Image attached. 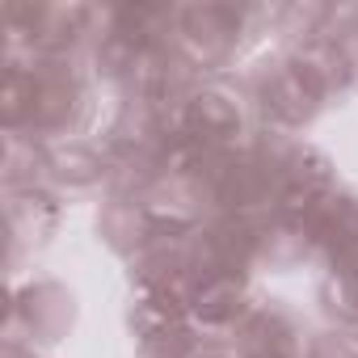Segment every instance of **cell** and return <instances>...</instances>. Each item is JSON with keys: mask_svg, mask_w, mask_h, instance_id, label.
<instances>
[{"mask_svg": "<svg viewBox=\"0 0 358 358\" xmlns=\"http://www.w3.org/2000/svg\"><path fill=\"white\" fill-rule=\"evenodd\" d=\"M97 236L122 253V257H139L143 245L152 241V215L139 199H127V194H110L101 215H97Z\"/></svg>", "mask_w": 358, "mask_h": 358, "instance_id": "9", "label": "cell"}, {"mask_svg": "<svg viewBox=\"0 0 358 358\" xmlns=\"http://www.w3.org/2000/svg\"><path fill=\"white\" fill-rule=\"evenodd\" d=\"M228 341L236 358H308V345H312V337L303 333V320L282 299L253 303Z\"/></svg>", "mask_w": 358, "mask_h": 358, "instance_id": "3", "label": "cell"}, {"mask_svg": "<svg viewBox=\"0 0 358 358\" xmlns=\"http://www.w3.org/2000/svg\"><path fill=\"white\" fill-rule=\"evenodd\" d=\"M278 26L282 9L262 5H177L173 17V47L182 51L199 72L224 68L262 34V26Z\"/></svg>", "mask_w": 358, "mask_h": 358, "instance_id": "2", "label": "cell"}, {"mask_svg": "<svg viewBox=\"0 0 358 358\" xmlns=\"http://www.w3.org/2000/svg\"><path fill=\"white\" fill-rule=\"evenodd\" d=\"M114 177V160L106 148L89 143V139H59L47 143V182L64 186V190H93Z\"/></svg>", "mask_w": 358, "mask_h": 358, "instance_id": "8", "label": "cell"}, {"mask_svg": "<svg viewBox=\"0 0 358 358\" xmlns=\"http://www.w3.org/2000/svg\"><path fill=\"white\" fill-rule=\"evenodd\" d=\"M249 278L241 274H190L186 278V312L203 337H232V329L249 312Z\"/></svg>", "mask_w": 358, "mask_h": 358, "instance_id": "5", "label": "cell"}, {"mask_svg": "<svg viewBox=\"0 0 358 358\" xmlns=\"http://www.w3.org/2000/svg\"><path fill=\"white\" fill-rule=\"evenodd\" d=\"M308 245L316 257L329 262V270L358 257V194L337 190L312 220H308Z\"/></svg>", "mask_w": 358, "mask_h": 358, "instance_id": "6", "label": "cell"}, {"mask_svg": "<svg viewBox=\"0 0 358 358\" xmlns=\"http://www.w3.org/2000/svg\"><path fill=\"white\" fill-rule=\"evenodd\" d=\"M186 358H236V350H232V341H224V337H199V345H194Z\"/></svg>", "mask_w": 358, "mask_h": 358, "instance_id": "11", "label": "cell"}, {"mask_svg": "<svg viewBox=\"0 0 358 358\" xmlns=\"http://www.w3.org/2000/svg\"><path fill=\"white\" fill-rule=\"evenodd\" d=\"M320 43L337 59L345 89H358V9H333L320 30Z\"/></svg>", "mask_w": 358, "mask_h": 358, "instance_id": "10", "label": "cell"}, {"mask_svg": "<svg viewBox=\"0 0 358 358\" xmlns=\"http://www.w3.org/2000/svg\"><path fill=\"white\" fill-rule=\"evenodd\" d=\"M5 215H9V262H17L26 249H43L51 241V232L59 228V199L43 186L9 190Z\"/></svg>", "mask_w": 358, "mask_h": 358, "instance_id": "7", "label": "cell"}, {"mask_svg": "<svg viewBox=\"0 0 358 358\" xmlns=\"http://www.w3.org/2000/svg\"><path fill=\"white\" fill-rule=\"evenodd\" d=\"M72 316H76V303H72V291L55 278H38V282H26L17 295H13V312H9V341L22 345L26 341H59L68 329H72Z\"/></svg>", "mask_w": 358, "mask_h": 358, "instance_id": "4", "label": "cell"}, {"mask_svg": "<svg viewBox=\"0 0 358 358\" xmlns=\"http://www.w3.org/2000/svg\"><path fill=\"white\" fill-rule=\"evenodd\" d=\"M5 135L38 143L80 139L93 114V89L76 55H5L0 85Z\"/></svg>", "mask_w": 358, "mask_h": 358, "instance_id": "1", "label": "cell"}, {"mask_svg": "<svg viewBox=\"0 0 358 358\" xmlns=\"http://www.w3.org/2000/svg\"><path fill=\"white\" fill-rule=\"evenodd\" d=\"M5 358H34V350H26V345H13V341H5Z\"/></svg>", "mask_w": 358, "mask_h": 358, "instance_id": "12", "label": "cell"}]
</instances>
